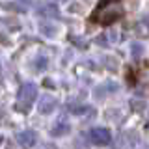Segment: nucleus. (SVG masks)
Returning <instances> with one entry per match:
<instances>
[{"label": "nucleus", "mask_w": 149, "mask_h": 149, "mask_svg": "<svg viewBox=\"0 0 149 149\" xmlns=\"http://www.w3.org/2000/svg\"><path fill=\"white\" fill-rule=\"evenodd\" d=\"M19 102H22V104H28L30 106L32 102L37 99V86L32 82H26L21 86V90H19V95H17Z\"/></svg>", "instance_id": "f257e3e1"}, {"label": "nucleus", "mask_w": 149, "mask_h": 149, "mask_svg": "<svg viewBox=\"0 0 149 149\" xmlns=\"http://www.w3.org/2000/svg\"><path fill=\"white\" fill-rule=\"evenodd\" d=\"M88 136H90V140L95 146H108V143L112 142V136L110 132L106 129L102 127H97V129H91L90 132H88Z\"/></svg>", "instance_id": "f03ea898"}, {"label": "nucleus", "mask_w": 149, "mask_h": 149, "mask_svg": "<svg viewBox=\"0 0 149 149\" xmlns=\"http://www.w3.org/2000/svg\"><path fill=\"white\" fill-rule=\"evenodd\" d=\"M36 142H37V136H36L34 130H22V132L17 134V143H19L21 147H24V149L34 147Z\"/></svg>", "instance_id": "7ed1b4c3"}, {"label": "nucleus", "mask_w": 149, "mask_h": 149, "mask_svg": "<svg viewBox=\"0 0 149 149\" xmlns=\"http://www.w3.org/2000/svg\"><path fill=\"white\" fill-rule=\"evenodd\" d=\"M54 108H56V101L50 95H43V99L39 102V112L41 114H50Z\"/></svg>", "instance_id": "20e7f679"}, {"label": "nucleus", "mask_w": 149, "mask_h": 149, "mask_svg": "<svg viewBox=\"0 0 149 149\" xmlns=\"http://www.w3.org/2000/svg\"><path fill=\"white\" fill-rule=\"evenodd\" d=\"M71 127H69V123H65V121H60V123H56L52 127V134L54 136H63V134H67Z\"/></svg>", "instance_id": "39448f33"}, {"label": "nucleus", "mask_w": 149, "mask_h": 149, "mask_svg": "<svg viewBox=\"0 0 149 149\" xmlns=\"http://www.w3.org/2000/svg\"><path fill=\"white\" fill-rule=\"evenodd\" d=\"M50 28H54V26H45V28H41V32H43L45 36H56L58 30H50Z\"/></svg>", "instance_id": "423d86ee"}, {"label": "nucleus", "mask_w": 149, "mask_h": 149, "mask_svg": "<svg viewBox=\"0 0 149 149\" xmlns=\"http://www.w3.org/2000/svg\"><path fill=\"white\" fill-rule=\"evenodd\" d=\"M140 52H142V47H140V45H134V47H132V54H134V58H138Z\"/></svg>", "instance_id": "0eeeda50"}]
</instances>
